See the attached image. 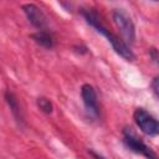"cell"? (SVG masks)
Segmentation results:
<instances>
[{
    "label": "cell",
    "instance_id": "cell-1",
    "mask_svg": "<svg viewBox=\"0 0 159 159\" xmlns=\"http://www.w3.org/2000/svg\"><path fill=\"white\" fill-rule=\"evenodd\" d=\"M82 15H83V17L86 19V21H87L92 27H94L99 34H102V35L107 39V41L112 45L113 50H114L120 57H123V58L127 60V61H133V60H134V53H133V51L130 50V47H129L123 40H120L118 36H116L113 32H111V31L102 24L99 15H98L93 9H82Z\"/></svg>",
    "mask_w": 159,
    "mask_h": 159
},
{
    "label": "cell",
    "instance_id": "cell-2",
    "mask_svg": "<svg viewBox=\"0 0 159 159\" xmlns=\"http://www.w3.org/2000/svg\"><path fill=\"white\" fill-rule=\"evenodd\" d=\"M113 21L118 27L120 35L125 40V43H133L135 40V27L134 24L124 9L113 10Z\"/></svg>",
    "mask_w": 159,
    "mask_h": 159
},
{
    "label": "cell",
    "instance_id": "cell-3",
    "mask_svg": "<svg viewBox=\"0 0 159 159\" xmlns=\"http://www.w3.org/2000/svg\"><path fill=\"white\" fill-rule=\"evenodd\" d=\"M134 122L139 129L147 135H159V119L153 117L149 112L143 108H137L133 113Z\"/></svg>",
    "mask_w": 159,
    "mask_h": 159
},
{
    "label": "cell",
    "instance_id": "cell-4",
    "mask_svg": "<svg viewBox=\"0 0 159 159\" xmlns=\"http://www.w3.org/2000/svg\"><path fill=\"white\" fill-rule=\"evenodd\" d=\"M123 142H124V144L130 150H133L134 153H138V154L145 157L147 159H159L158 155L144 142H142L135 135V133H133L130 130V128H125L123 130Z\"/></svg>",
    "mask_w": 159,
    "mask_h": 159
},
{
    "label": "cell",
    "instance_id": "cell-5",
    "mask_svg": "<svg viewBox=\"0 0 159 159\" xmlns=\"http://www.w3.org/2000/svg\"><path fill=\"white\" fill-rule=\"evenodd\" d=\"M22 10L27 17V20L39 29V31L41 30H46L47 26V20L46 16L43 14V11L35 4H25L22 5Z\"/></svg>",
    "mask_w": 159,
    "mask_h": 159
},
{
    "label": "cell",
    "instance_id": "cell-6",
    "mask_svg": "<svg viewBox=\"0 0 159 159\" xmlns=\"http://www.w3.org/2000/svg\"><path fill=\"white\" fill-rule=\"evenodd\" d=\"M81 96H82V101H83V104L86 107V111L89 114L97 117L99 114V108H98L97 93H96L94 88L91 84L84 83L81 87Z\"/></svg>",
    "mask_w": 159,
    "mask_h": 159
},
{
    "label": "cell",
    "instance_id": "cell-7",
    "mask_svg": "<svg viewBox=\"0 0 159 159\" xmlns=\"http://www.w3.org/2000/svg\"><path fill=\"white\" fill-rule=\"evenodd\" d=\"M31 37H32V40H34L36 43H39L40 46L46 47V48H51V47L53 46V43H55L52 35H51L48 31H46V30L37 31V32L32 34Z\"/></svg>",
    "mask_w": 159,
    "mask_h": 159
},
{
    "label": "cell",
    "instance_id": "cell-8",
    "mask_svg": "<svg viewBox=\"0 0 159 159\" xmlns=\"http://www.w3.org/2000/svg\"><path fill=\"white\" fill-rule=\"evenodd\" d=\"M5 99H6V102H7L9 107H10V109H11L14 117L16 118V120H17V122H22L21 109H20V106H19L17 99L15 98V96H14L10 91H6V93H5Z\"/></svg>",
    "mask_w": 159,
    "mask_h": 159
},
{
    "label": "cell",
    "instance_id": "cell-9",
    "mask_svg": "<svg viewBox=\"0 0 159 159\" xmlns=\"http://www.w3.org/2000/svg\"><path fill=\"white\" fill-rule=\"evenodd\" d=\"M37 106L40 107V109L45 113H51L52 112V103L50 102V99L45 98V97H40L37 98Z\"/></svg>",
    "mask_w": 159,
    "mask_h": 159
},
{
    "label": "cell",
    "instance_id": "cell-10",
    "mask_svg": "<svg viewBox=\"0 0 159 159\" xmlns=\"http://www.w3.org/2000/svg\"><path fill=\"white\" fill-rule=\"evenodd\" d=\"M152 89H153V93L159 98V76H157L152 81Z\"/></svg>",
    "mask_w": 159,
    "mask_h": 159
},
{
    "label": "cell",
    "instance_id": "cell-11",
    "mask_svg": "<svg viewBox=\"0 0 159 159\" xmlns=\"http://www.w3.org/2000/svg\"><path fill=\"white\" fill-rule=\"evenodd\" d=\"M149 55H150V58H152L157 65H159V51H157L155 48H150Z\"/></svg>",
    "mask_w": 159,
    "mask_h": 159
},
{
    "label": "cell",
    "instance_id": "cell-12",
    "mask_svg": "<svg viewBox=\"0 0 159 159\" xmlns=\"http://www.w3.org/2000/svg\"><path fill=\"white\" fill-rule=\"evenodd\" d=\"M88 153L93 157V159H106V158H103L101 154H98V153H96V152H93V150H88Z\"/></svg>",
    "mask_w": 159,
    "mask_h": 159
}]
</instances>
